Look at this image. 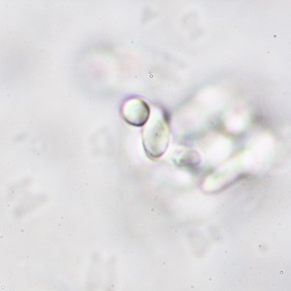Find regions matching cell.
<instances>
[{
	"instance_id": "2",
	"label": "cell",
	"mask_w": 291,
	"mask_h": 291,
	"mask_svg": "<svg viewBox=\"0 0 291 291\" xmlns=\"http://www.w3.org/2000/svg\"><path fill=\"white\" fill-rule=\"evenodd\" d=\"M124 118L128 123L135 126H141L146 123L149 118V106L143 101H128L123 109Z\"/></svg>"
},
{
	"instance_id": "1",
	"label": "cell",
	"mask_w": 291,
	"mask_h": 291,
	"mask_svg": "<svg viewBox=\"0 0 291 291\" xmlns=\"http://www.w3.org/2000/svg\"><path fill=\"white\" fill-rule=\"evenodd\" d=\"M169 144V130L163 118L155 117L145 128L144 146L146 153L152 158H157L164 153Z\"/></svg>"
}]
</instances>
